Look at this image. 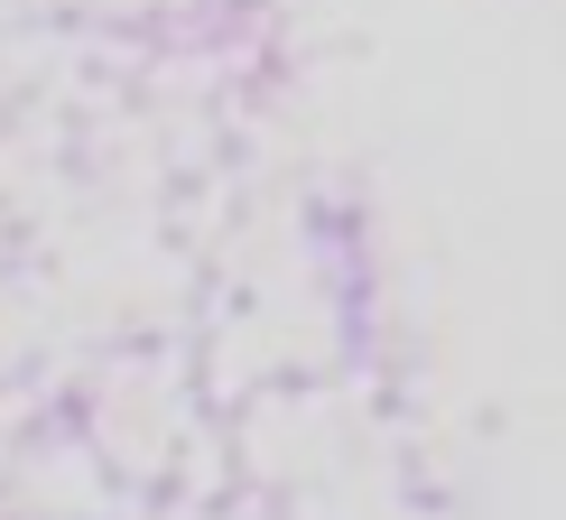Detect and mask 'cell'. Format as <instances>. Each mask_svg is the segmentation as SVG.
Segmentation results:
<instances>
[]
</instances>
